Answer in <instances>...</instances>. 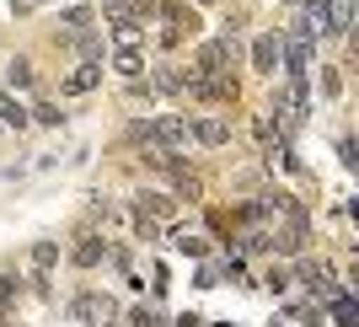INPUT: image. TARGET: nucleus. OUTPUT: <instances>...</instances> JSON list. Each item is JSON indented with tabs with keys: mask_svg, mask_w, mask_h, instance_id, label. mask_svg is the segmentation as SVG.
I'll use <instances>...</instances> for the list:
<instances>
[{
	"mask_svg": "<svg viewBox=\"0 0 359 327\" xmlns=\"http://www.w3.org/2000/svg\"><path fill=\"white\" fill-rule=\"evenodd\" d=\"M140 140H161V145H188V119H156V124H140Z\"/></svg>",
	"mask_w": 359,
	"mask_h": 327,
	"instance_id": "obj_1",
	"label": "nucleus"
},
{
	"mask_svg": "<svg viewBox=\"0 0 359 327\" xmlns=\"http://www.w3.org/2000/svg\"><path fill=\"white\" fill-rule=\"evenodd\" d=\"M316 16H322V32H348V22H354V0H322Z\"/></svg>",
	"mask_w": 359,
	"mask_h": 327,
	"instance_id": "obj_2",
	"label": "nucleus"
},
{
	"mask_svg": "<svg viewBox=\"0 0 359 327\" xmlns=\"http://www.w3.org/2000/svg\"><path fill=\"white\" fill-rule=\"evenodd\" d=\"M0 119H6V124H27V113H22L16 102H6V97H0Z\"/></svg>",
	"mask_w": 359,
	"mask_h": 327,
	"instance_id": "obj_14",
	"label": "nucleus"
},
{
	"mask_svg": "<svg viewBox=\"0 0 359 327\" xmlns=\"http://www.w3.org/2000/svg\"><path fill=\"white\" fill-rule=\"evenodd\" d=\"M102 81V65H86V70H75V75H65V91H91Z\"/></svg>",
	"mask_w": 359,
	"mask_h": 327,
	"instance_id": "obj_5",
	"label": "nucleus"
},
{
	"mask_svg": "<svg viewBox=\"0 0 359 327\" xmlns=\"http://www.w3.org/2000/svg\"><path fill=\"white\" fill-rule=\"evenodd\" d=\"M70 312L81 316V322H91V316H107V300H97V295H81V300L70 306Z\"/></svg>",
	"mask_w": 359,
	"mask_h": 327,
	"instance_id": "obj_6",
	"label": "nucleus"
},
{
	"mask_svg": "<svg viewBox=\"0 0 359 327\" xmlns=\"http://www.w3.org/2000/svg\"><path fill=\"white\" fill-rule=\"evenodd\" d=\"M102 253H107V247H102V241H97V236H86V241H81V247H75V263H102Z\"/></svg>",
	"mask_w": 359,
	"mask_h": 327,
	"instance_id": "obj_7",
	"label": "nucleus"
},
{
	"mask_svg": "<svg viewBox=\"0 0 359 327\" xmlns=\"http://www.w3.org/2000/svg\"><path fill=\"white\" fill-rule=\"evenodd\" d=\"M65 27H70V32H86V27H91V11H86V6H75V11H65Z\"/></svg>",
	"mask_w": 359,
	"mask_h": 327,
	"instance_id": "obj_10",
	"label": "nucleus"
},
{
	"mask_svg": "<svg viewBox=\"0 0 359 327\" xmlns=\"http://www.w3.org/2000/svg\"><path fill=\"white\" fill-rule=\"evenodd\" d=\"M54 253H60L54 241H38V247H32V263H38V268H48V263H54Z\"/></svg>",
	"mask_w": 359,
	"mask_h": 327,
	"instance_id": "obj_12",
	"label": "nucleus"
},
{
	"mask_svg": "<svg viewBox=\"0 0 359 327\" xmlns=\"http://www.w3.org/2000/svg\"><path fill=\"white\" fill-rule=\"evenodd\" d=\"M177 194L182 199H204V182H198L194 172H182V166H177Z\"/></svg>",
	"mask_w": 359,
	"mask_h": 327,
	"instance_id": "obj_9",
	"label": "nucleus"
},
{
	"mask_svg": "<svg viewBox=\"0 0 359 327\" xmlns=\"http://www.w3.org/2000/svg\"><path fill=\"white\" fill-rule=\"evenodd\" d=\"M113 38H118L123 48H135V44H140V22H135V16H118V27H113Z\"/></svg>",
	"mask_w": 359,
	"mask_h": 327,
	"instance_id": "obj_8",
	"label": "nucleus"
},
{
	"mask_svg": "<svg viewBox=\"0 0 359 327\" xmlns=\"http://www.w3.org/2000/svg\"><path fill=\"white\" fill-rule=\"evenodd\" d=\"M140 209H150V215H172V204L156 199V194H140Z\"/></svg>",
	"mask_w": 359,
	"mask_h": 327,
	"instance_id": "obj_13",
	"label": "nucleus"
},
{
	"mask_svg": "<svg viewBox=\"0 0 359 327\" xmlns=\"http://www.w3.org/2000/svg\"><path fill=\"white\" fill-rule=\"evenodd\" d=\"M140 65H145V60H140V48H123V54H118V70L123 75H140Z\"/></svg>",
	"mask_w": 359,
	"mask_h": 327,
	"instance_id": "obj_11",
	"label": "nucleus"
},
{
	"mask_svg": "<svg viewBox=\"0 0 359 327\" xmlns=\"http://www.w3.org/2000/svg\"><path fill=\"white\" fill-rule=\"evenodd\" d=\"M188 134H194V140H204V145H225V140H231V129H225L220 119H204V124H194Z\"/></svg>",
	"mask_w": 359,
	"mask_h": 327,
	"instance_id": "obj_4",
	"label": "nucleus"
},
{
	"mask_svg": "<svg viewBox=\"0 0 359 327\" xmlns=\"http://www.w3.org/2000/svg\"><path fill=\"white\" fill-rule=\"evenodd\" d=\"M252 65H257V70H273V65H279V38L263 32V38L252 44Z\"/></svg>",
	"mask_w": 359,
	"mask_h": 327,
	"instance_id": "obj_3",
	"label": "nucleus"
},
{
	"mask_svg": "<svg viewBox=\"0 0 359 327\" xmlns=\"http://www.w3.org/2000/svg\"><path fill=\"white\" fill-rule=\"evenodd\" d=\"M11 81H16V86H27V81H32V70H27V60H16V65H11Z\"/></svg>",
	"mask_w": 359,
	"mask_h": 327,
	"instance_id": "obj_15",
	"label": "nucleus"
},
{
	"mask_svg": "<svg viewBox=\"0 0 359 327\" xmlns=\"http://www.w3.org/2000/svg\"><path fill=\"white\" fill-rule=\"evenodd\" d=\"M135 327H161V316H156V312H145V306H140V312H135Z\"/></svg>",
	"mask_w": 359,
	"mask_h": 327,
	"instance_id": "obj_16",
	"label": "nucleus"
}]
</instances>
